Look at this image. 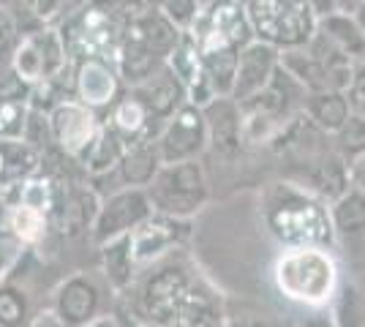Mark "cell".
<instances>
[{
  "label": "cell",
  "mask_w": 365,
  "mask_h": 327,
  "mask_svg": "<svg viewBox=\"0 0 365 327\" xmlns=\"http://www.w3.org/2000/svg\"><path fill=\"white\" fill-rule=\"evenodd\" d=\"M259 221L278 249L319 246L335 251L330 204L284 177H270L259 188Z\"/></svg>",
  "instance_id": "6da1fadb"
},
{
  "label": "cell",
  "mask_w": 365,
  "mask_h": 327,
  "mask_svg": "<svg viewBox=\"0 0 365 327\" xmlns=\"http://www.w3.org/2000/svg\"><path fill=\"white\" fill-rule=\"evenodd\" d=\"M341 281V262L333 249H278L270 265V284L275 295L300 308H327Z\"/></svg>",
  "instance_id": "7a4b0ae2"
},
{
  "label": "cell",
  "mask_w": 365,
  "mask_h": 327,
  "mask_svg": "<svg viewBox=\"0 0 365 327\" xmlns=\"http://www.w3.org/2000/svg\"><path fill=\"white\" fill-rule=\"evenodd\" d=\"M308 90L292 77L284 66H278L273 82L248 98L240 107V137L248 153H264L267 145L287 128V125L303 115V104Z\"/></svg>",
  "instance_id": "3957f363"
},
{
  "label": "cell",
  "mask_w": 365,
  "mask_h": 327,
  "mask_svg": "<svg viewBox=\"0 0 365 327\" xmlns=\"http://www.w3.org/2000/svg\"><path fill=\"white\" fill-rule=\"evenodd\" d=\"M180 28H175L161 11L128 19L120 49L115 55V66L120 71L123 85L134 88L153 77L158 68H164L175 44L180 41Z\"/></svg>",
  "instance_id": "277c9868"
},
{
  "label": "cell",
  "mask_w": 365,
  "mask_h": 327,
  "mask_svg": "<svg viewBox=\"0 0 365 327\" xmlns=\"http://www.w3.org/2000/svg\"><path fill=\"white\" fill-rule=\"evenodd\" d=\"M125 25L128 16L118 0H88L82 9L63 16L55 28L61 31L71 61H85V58L115 61Z\"/></svg>",
  "instance_id": "5b68a950"
},
{
  "label": "cell",
  "mask_w": 365,
  "mask_h": 327,
  "mask_svg": "<svg viewBox=\"0 0 365 327\" xmlns=\"http://www.w3.org/2000/svg\"><path fill=\"white\" fill-rule=\"evenodd\" d=\"M153 213H164L182 221H197L213 199V183L205 170V161H180L161 164L158 175L148 188Z\"/></svg>",
  "instance_id": "8992f818"
},
{
  "label": "cell",
  "mask_w": 365,
  "mask_h": 327,
  "mask_svg": "<svg viewBox=\"0 0 365 327\" xmlns=\"http://www.w3.org/2000/svg\"><path fill=\"white\" fill-rule=\"evenodd\" d=\"M254 38L278 52L305 47L319 25L311 0H243Z\"/></svg>",
  "instance_id": "52a82bcc"
},
{
  "label": "cell",
  "mask_w": 365,
  "mask_h": 327,
  "mask_svg": "<svg viewBox=\"0 0 365 327\" xmlns=\"http://www.w3.org/2000/svg\"><path fill=\"white\" fill-rule=\"evenodd\" d=\"M115 303H118V292L109 286V281L93 262L63 276L52 286L46 311L66 327H85L96 322L98 316L115 311Z\"/></svg>",
  "instance_id": "ba28073f"
},
{
  "label": "cell",
  "mask_w": 365,
  "mask_h": 327,
  "mask_svg": "<svg viewBox=\"0 0 365 327\" xmlns=\"http://www.w3.org/2000/svg\"><path fill=\"white\" fill-rule=\"evenodd\" d=\"M185 33L194 38L202 58L240 55V49L254 41V33L240 3H221L213 9H202Z\"/></svg>",
  "instance_id": "9c48e42d"
},
{
  "label": "cell",
  "mask_w": 365,
  "mask_h": 327,
  "mask_svg": "<svg viewBox=\"0 0 365 327\" xmlns=\"http://www.w3.org/2000/svg\"><path fill=\"white\" fill-rule=\"evenodd\" d=\"M9 66L28 88L71 74V58L66 52L61 31L55 25H46L41 31L25 36L19 41V47L14 49Z\"/></svg>",
  "instance_id": "30bf717a"
},
{
  "label": "cell",
  "mask_w": 365,
  "mask_h": 327,
  "mask_svg": "<svg viewBox=\"0 0 365 327\" xmlns=\"http://www.w3.org/2000/svg\"><path fill=\"white\" fill-rule=\"evenodd\" d=\"M49 128H52L55 150L82 167L85 156L91 153V147L104 128V118H101V112L85 107L68 95L49 112Z\"/></svg>",
  "instance_id": "8fae6325"
},
{
  "label": "cell",
  "mask_w": 365,
  "mask_h": 327,
  "mask_svg": "<svg viewBox=\"0 0 365 327\" xmlns=\"http://www.w3.org/2000/svg\"><path fill=\"white\" fill-rule=\"evenodd\" d=\"M197 232V221H182L164 213H150L139 224L134 232L128 234V246L137 267L153 265L158 259H164L175 251H182L191 246Z\"/></svg>",
  "instance_id": "7c38bea8"
},
{
  "label": "cell",
  "mask_w": 365,
  "mask_h": 327,
  "mask_svg": "<svg viewBox=\"0 0 365 327\" xmlns=\"http://www.w3.org/2000/svg\"><path fill=\"white\" fill-rule=\"evenodd\" d=\"M150 213L153 204L145 188H118V191L104 194L91 229L93 249L104 246L109 240H118V237H128Z\"/></svg>",
  "instance_id": "4fadbf2b"
},
{
  "label": "cell",
  "mask_w": 365,
  "mask_h": 327,
  "mask_svg": "<svg viewBox=\"0 0 365 327\" xmlns=\"http://www.w3.org/2000/svg\"><path fill=\"white\" fill-rule=\"evenodd\" d=\"M155 150L161 164H180V161H197L207 153V123L205 112L194 104L180 107L155 134Z\"/></svg>",
  "instance_id": "5bb4252c"
},
{
  "label": "cell",
  "mask_w": 365,
  "mask_h": 327,
  "mask_svg": "<svg viewBox=\"0 0 365 327\" xmlns=\"http://www.w3.org/2000/svg\"><path fill=\"white\" fill-rule=\"evenodd\" d=\"M123 90L125 85L115 61H107V58L71 61V98H76L79 104L104 115L120 98Z\"/></svg>",
  "instance_id": "9a60e30c"
},
{
  "label": "cell",
  "mask_w": 365,
  "mask_h": 327,
  "mask_svg": "<svg viewBox=\"0 0 365 327\" xmlns=\"http://www.w3.org/2000/svg\"><path fill=\"white\" fill-rule=\"evenodd\" d=\"M205 112V123H207V153L205 156L218 158L224 167L237 164L248 150L243 147V137H240V107L237 101H232L229 95H221L210 101Z\"/></svg>",
  "instance_id": "2e32d148"
},
{
  "label": "cell",
  "mask_w": 365,
  "mask_h": 327,
  "mask_svg": "<svg viewBox=\"0 0 365 327\" xmlns=\"http://www.w3.org/2000/svg\"><path fill=\"white\" fill-rule=\"evenodd\" d=\"M335 251L341 249L351 265H365V194L357 188L344 191L330 202Z\"/></svg>",
  "instance_id": "e0dca14e"
},
{
  "label": "cell",
  "mask_w": 365,
  "mask_h": 327,
  "mask_svg": "<svg viewBox=\"0 0 365 327\" xmlns=\"http://www.w3.org/2000/svg\"><path fill=\"white\" fill-rule=\"evenodd\" d=\"M278 66H281V52L275 47H270V44H262V41L254 38L251 44H245L240 49L229 98L237 101V104H243V101L254 98L257 93H262L273 82Z\"/></svg>",
  "instance_id": "ac0fdd59"
},
{
  "label": "cell",
  "mask_w": 365,
  "mask_h": 327,
  "mask_svg": "<svg viewBox=\"0 0 365 327\" xmlns=\"http://www.w3.org/2000/svg\"><path fill=\"white\" fill-rule=\"evenodd\" d=\"M227 322V295L218 289L207 273L194 284L178 313L167 327H224Z\"/></svg>",
  "instance_id": "d6986e66"
},
{
  "label": "cell",
  "mask_w": 365,
  "mask_h": 327,
  "mask_svg": "<svg viewBox=\"0 0 365 327\" xmlns=\"http://www.w3.org/2000/svg\"><path fill=\"white\" fill-rule=\"evenodd\" d=\"M161 170V156L155 150V142L142 140L134 142L125 147L118 170L104 175V177H96L91 180V186H101V183H112L109 191H118V188H148L153 183V177Z\"/></svg>",
  "instance_id": "ffe728a7"
},
{
  "label": "cell",
  "mask_w": 365,
  "mask_h": 327,
  "mask_svg": "<svg viewBox=\"0 0 365 327\" xmlns=\"http://www.w3.org/2000/svg\"><path fill=\"white\" fill-rule=\"evenodd\" d=\"M128 90H131V93L137 95L139 101L148 107V112L153 115V120L158 123V128L167 123L178 109L188 104L185 88H182L180 79L172 74V68H169V66L158 68L153 77H148L145 82L134 85V88H128Z\"/></svg>",
  "instance_id": "44dd1931"
},
{
  "label": "cell",
  "mask_w": 365,
  "mask_h": 327,
  "mask_svg": "<svg viewBox=\"0 0 365 327\" xmlns=\"http://www.w3.org/2000/svg\"><path fill=\"white\" fill-rule=\"evenodd\" d=\"M101 118H104V125H107L109 131H115L125 145H134V142L142 140H155V134H158V123L153 120L148 107L128 88L123 90L120 98Z\"/></svg>",
  "instance_id": "7402d4cb"
},
{
  "label": "cell",
  "mask_w": 365,
  "mask_h": 327,
  "mask_svg": "<svg viewBox=\"0 0 365 327\" xmlns=\"http://www.w3.org/2000/svg\"><path fill=\"white\" fill-rule=\"evenodd\" d=\"M41 311L44 308L36 306L31 273L16 276L9 267V273L0 279V327H31Z\"/></svg>",
  "instance_id": "603a6c76"
},
{
  "label": "cell",
  "mask_w": 365,
  "mask_h": 327,
  "mask_svg": "<svg viewBox=\"0 0 365 327\" xmlns=\"http://www.w3.org/2000/svg\"><path fill=\"white\" fill-rule=\"evenodd\" d=\"M96 267L101 270V276L109 281V286L120 297L139 273L137 262L131 256L128 237H118V240H109L104 246H98L96 249Z\"/></svg>",
  "instance_id": "cb8c5ba5"
},
{
  "label": "cell",
  "mask_w": 365,
  "mask_h": 327,
  "mask_svg": "<svg viewBox=\"0 0 365 327\" xmlns=\"http://www.w3.org/2000/svg\"><path fill=\"white\" fill-rule=\"evenodd\" d=\"M303 115L317 125L319 131L333 137L341 125L349 120L351 107L344 90H319V93H308L303 104Z\"/></svg>",
  "instance_id": "d4e9b609"
},
{
  "label": "cell",
  "mask_w": 365,
  "mask_h": 327,
  "mask_svg": "<svg viewBox=\"0 0 365 327\" xmlns=\"http://www.w3.org/2000/svg\"><path fill=\"white\" fill-rule=\"evenodd\" d=\"M287 316L270 303L248 295H227V322L224 327H287Z\"/></svg>",
  "instance_id": "484cf974"
},
{
  "label": "cell",
  "mask_w": 365,
  "mask_h": 327,
  "mask_svg": "<svg viewBox=\"0 0 365 327\" xmlns=\"http://www.w3.org/2000/svg\"><path fill=\"white\" fill-rule=\"evenodd\" d=\"M317 31L324 33L335 47L354 63H360L365 58V31L357 25L351 11H333L327 16H319Z\"/></svg>",
  "instance_id": "4316f807"
},
{
  "label": "cell",
  "mask_w": 365,
  "mask_h": 327,
  "mask_svg": "<svg viewBox=\"0 0 365 327\" xmlns=\"http://www.w3.org/2000/svg\"><path fill=\"white\" fill-rule=\"evenodd\" d=\"M44 156L25 140H0V183L25 180L41 170Z\"/></svg>",
  "instance_id": "83f0119b"
},
{
  "label": "cell",
  "mask_w": 365,
  "mask_h": 327,
  "mask_svg": "<svg viewBox=\"0 0 365 327\" xmlns=\"http://www.w3.org/2000/svg\"><path fill=\"white\" fill-rule=\"evenodd\" d=\"M305 47L314 52V58L322 63L324 74H327V82L333 90H346L351 82V74H354V61L346 58L341 49L335 47L333 41L324 36V33H314V38L305 44Z\"/></svg>",
  "instance_id": "f1b7e54d"
},
{
  "label": "cell",
  "mask_w": 365,
  "mask_h": 327,
  "mask_svg": "<svg viewBox=\"0 0 365 327\" xmlns=\"http://www.w3.org/2000/svg\"><path fill=\"white\" fill-rule=\"evenodd\" d=\"M125 147H128V145H125L115 131H109L107 125H104L101 134H98V140H96V145L91 147V153H88L85 161H82V170H85V175H88V180L104 177V175L118 170V164H120Z\"/></svg>",
  "instance_id": "f546056e"
},
{
  "label": "cell",
  "mask_w": 365,
  "mask_h": 327,
  "mask_svg": "<svg viewBox=\"0 0 365 327\" xmlns=\"http://www.w3.org/2000/svg\"><path fill=\"white\" fill-rule=\"evenodd\" d=\"M327 308L338 327H365V289L357 281H341Z\"/></svg>",
  "instance_id": "4dcf8cb0"
},
{
  "label": "cell",
  "mask_w": 365,
  "mask_h": 327,
  "mask_svg": "<svg viewBox=\"0 0 365 327\" xmlns=\"http://www.w3.org/2000/svg\"><path fill=\"white\" fill-rule=\"evenodd\" d=\"M31 112L28 95H0V140H22Z\"/></svg>",
  "instance_id": "1f68e13d"
},
{
  "label": "cell",
  "mask_w": 365,
  "mask_h": 327,
  "mask_svg": "<svg viewBox=\"0 0 365 327\" xmlns=\"http://www.w3.org/2000/svg\"><path fill=\"white\" fill-rule=\"evenodd\" d=\"M333 147L346 164H351L354 158L365 156V118L351 112L349 120L333 134Z\"/></svg>",
  "instance_id": "d6a6232c"
},
{
  "label": "cell",
  "mask_w": 365,
  "mask_h": 327,
  "mask_svg": "<svg viewBox=\"0 0 365 327\" xmlns=\"http://www.w3.org/2000/svg\"><path fill=\"white\" fill-rule=\"evenodd\" d=\"M158 11L167 16L175 28L188 31L202 9H199L197 0H161V3H158Z\"/></svg>",
  "instance_id": "836d02e7"
},
{
  "label": "cell",
  "mask_w": 365,
  "mask_h": 327,
  "mask_svg": "<svg viewBox=\"0 0 365 327\" xmlns=\"http://www.w3.org/2000/svg\"><path fill=\"white\" fill-rule=\"evenodd\" d=\"M19 41H22V36L16 31L14 19L0 6V66H9L11 63V55L19 47Z\"/></svg>",
  "instance_id": "e575fe53"
},
{
  "label": "cell",
  "mask_w": 365,
  "mask_h": 327,
  "mask_svg": "<svg viewBox=\"0 0 365 327\" xmlns=\"http://www.w3.org/2000/svg\"><path fill=\"white\" fill-rule=\"evenodd\" d=\"M22 6H25L36 19H41L44 25H58L63 16H66L63 0H22Z\"/></svg>",
  "instance_id": "d590c367"
},
{
  "label": "cell",
  "mask_w": 365,
  "mask_h": 327,
  "mask_svg": "<svg viewBox=\"0 0 365 327\" xmlns=\"http://www.w3.org/2000/svg\"><path fill=\"white\" fill-rule=\"evenodd\" d=\"M344 93L349 98L351 112L365 118V58L360 63H354V74H351L349 88H346Z\"/></svg>",
  "instance_id": "8d00e7d4"
},
{
  "label": "cell",
  "mask_w": 365,
  "mask_h": 327,
  "mask_svg": "<svg viewBox=\"0 0 365 327\" xmlns=\"http://www.w3.org/2000/svg\"><path fill=\"white\" fill-rule=\"evenodd\" d=\"M294 327H338L330 308H308L305 316H300Z\"/></svg>",
  "instance_id": "74e56055"
},
{
  "label": "cell",
  "mask_w": 365,
  "mask_h": 327,
  "mask_svg": "<svg viewBox=\"0 0 365 327\" xmlns=\"http://www.w3.org/2000/svg\"><path fill=\"white\" fill-rule=\"evenodd\" d=\"M118 3H120V9L125 11V16L134 19V16L158 11V3H161V0H118Z\"/></svg>",
  "instance_id": "f35d334b"
},
{
  "label": "cell",
  "mask_w": 365,
  "mask_h": 327,
  "mask_svg": "<svg viewBox=\"0 0 365 327\" xmlns=\"http://www.w3.org/2000/svg\"><path fill=\"white\" fill-rule=\"evenodd\" d=\"M349 186L365 194V156L354 158L349 164Z\"/></svg>",
  "instance_id": "ab89813d"
},
{
  "label": "cell",
  "mask_w": 365,
  "mask_h": 327,
  "mask_svg": "<svg viewBox=\"0 0 365 327\" xmlns=\"http://www.w3.org/2000/svg\"><path fill=\"white\" fill-rule=\"evenodd\" d=\"M16 254H19V251H16L14 246H9V243L0 237V279L9 273V267L14 265Z\"/></svg>",
  "instance_id": "60d3db41"
},
{
  "label": "cell",
  "mask_w": 365,
  "mask_h": 327,
  "mask_svg": "<svg viewBox=\"0 0 365 327\" xmlns=\"http://www.w3.org/2000/svg\"><path fill=\"white\" fill-rule=\"evenodd\" d=\"M115 316H118L120 327H153V325H148V322H139V319H134L128 311H123L118 303H115Z\"/></svg>",
  "instance_id": "b9f144b4"
},
{
  "label": "cell",
  "mask_w": 365,
  "mask_h": 327,
  "mask_svg": "<svg viewBox=\"0 0 365 327\" xmlns=\"http://www.w3.org/2000/svg\"><path fill=\"white\" fill-rule=\"evenodd\" d=\"M31 327H66V325H61V322H58V319H55V316H52V313L44 308V311H41L38 316H36V319H33Z\"/></svg>",
  "instance_id": "7bdbcfd3"
},
{
  "label": "cell",
  "mask_w": 365,
  "mask_h": 327,
  "mask_svg": "<svg viewBox=\"0 0 365 327\" xmlns=\"http://www.w3.org/2000/svg\"><path fill=\"white\" fill-rule=\"evenodd\" d=\"M85 327H120V322H118V316H115V311H112V313L98 316L96 322H91V325H85Z\"/></svg>",
  "instance_id": "ee69618b"
},
{
  "label": "cell",
  "mask_w": 365,
  "mask_h": 327,
  "mask_svg": "<svg viewBox=\"0 0 365 327\" xmlns=\"http://www.w3.org/2000/svg\"><path fill=\"white\" fill-rule=\"evenodd\" d=\"M88 0H63V9H66V16L71 14V11H76V9H82Z\"/></svg>",
  "instance_id": "f6af8a7d"
},
{
  "label": "cell",
  "mask_w": 365,
  "mask_h": 327,
  "mask_svg": "<svg viewBox=\"0 0 365 327\" xmlns=\"http://www.w3.org/2000/svg\"><path fill=\"white\" fill-rule=\"evenodd\" d=\"M199 9H213V6H221V3H235V0H197Z\"/></svg>",
  "instance_id": "bcb514c9"
},
{
  "label": "cell",
  "mask_w": 365,
  "mask_h": 327,
  "mask_svg": "<svg viewBox=\"0 0 365 327\" xmlns=\"http://www.w3.org/2000/svg\"><path fill=\"white\" fill-rule=\"evenodd\" d=\"M287 327H294V322H292V319H289V322H287Z\"/></svg>",
  "instance_id": "7dc6e473"
}]
</instances>
